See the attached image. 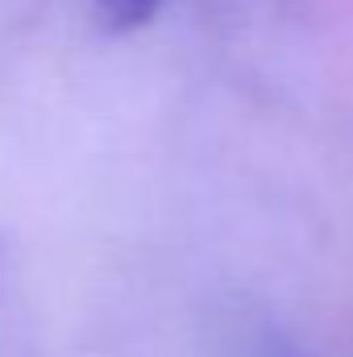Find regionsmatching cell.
Returning <instances> with one entry per match:
<instances>
[{
  "instance_id": "6da1fadb",
  "label": "cell",
  "mask_w": 353,
  "mask_h": 357,
  "mask_svg": "<svg viewBox=\"0 0 353 357\" xmlns=\"http://www.w3.org/2000/svg\"><path fill=\"white\" fill-rule=\"evenodd\" d=\"M91 4H96V17H100L104 29L129 33V29H142L158 13L163 0H91Z\"/></svg>"
}]
</instances>
